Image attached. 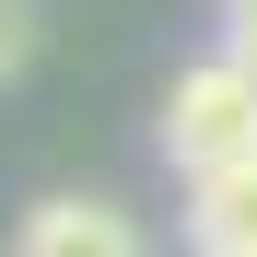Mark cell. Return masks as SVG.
I'll return each mask as SVG.
<instances>
[{
    "label": "cell",
    "mask_w": 257,
    "mask_h": 257,
    "mask_svg": "<svg viewBox=\"0 0 257 257\" xmlns=\"http://www.w3.org/2000/svg\"><path fill=\"white\" fill-rule=\"evenodd\" d=\"M187 245L199 257H257V164L187 176Z\"/></svg>",
    "instance_id": "3957f363"
},
{
    "label": "cell",
    "mask_w": 257,
    "mask_h": 257,
    "mask_svg": "<svg viewBox=\"0 0 257 257\" xmlns=\"http://www.w3.org/2000/svg\"><path fill=\"white\" fill-rule=\"evenodd\" d=\"M245 59H257V47H245Z\"/></svg>",
    "instance_id": "8992f818"
},
{
    "label": "cell",
    "mask_w": 257,
    "mask_h": 257,
    "mask_svg": "<svg viewBox=\"0 0 257 257\" xmlns=\"http://www.w3.org/2000/svg\"><path fill=\"white\" fill-rule=\"evenodd\" d=\"M222 35H234V47H257V0H222Z\"/></svg>",
    "instance_id": "5b68a950"
},
{
    "label": "cell",
    "mask_w": 257,
    "mask_h": 257,
    "mask_svg": "<svg viewBox=\"0 0 257 257\" xmlns=\"http://www.w3.org/2000/svg\"><path fill=\"white\" fill-rule=\"evenodd\" d=\"M164 164H176V176L257 164V59H245V47L176 70V94H164Z\"/></svg>",
    "instance_id": "6da1fadb"
},
{
    "label": "cell",
    "mask_w": 257,
    "mask_h": 257,
    "mask_svg": "<svg viewBox=\"0 0 257 257\" xmlns=\"http://www.w3.org/2000/svg\"><path fill=\"white\" fill-rule=\"evenodd\" d=\"M24 59H35V12H24V0H0V82H12Z\"/></svg>",
    "instance_id": "277c9868"
},
{
    "label": "cell",
    "mask_w": 257,
    "mask_h": 257,
    "mask_svg": "<svg viewBox=\"0 0 257 257\" xmlns=\"http://www.w3.org/2000/svg\"><path fill=\"white\" fill-rule=\"evenodd\" d=\"M12 257H152L117 199H35L12 222Z\"/></svg>",
    "instance_id": "7a4b0ae2"
}]
</instances>
